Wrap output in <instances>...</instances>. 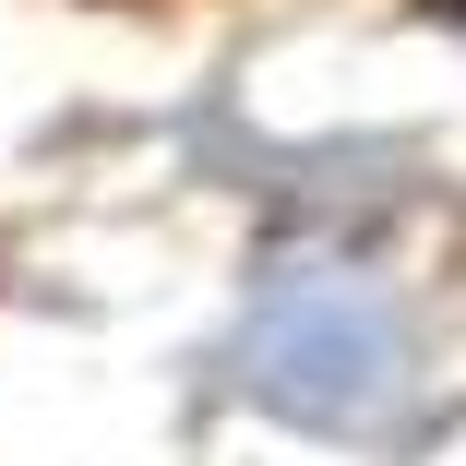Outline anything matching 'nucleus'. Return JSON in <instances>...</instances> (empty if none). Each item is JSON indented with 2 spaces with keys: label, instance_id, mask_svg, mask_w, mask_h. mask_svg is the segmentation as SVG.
Wrapping results in <instances>:
<instances>
[{
  "label": "nucleus",
  "instance_id": "1",
  "mask_svg": "<svg viewBox=\"0 0 466 466\" xmlns=\"http://www.w3.org/2000/svg\"><path fill=\"white\" fill-rule=\"evenodd\" d=\"M239 370L299 407V419H335V431H370L407 407V335L383 311V288H359V275H288L251 335H239Z\"/></svg>",
  "mask_w": 466,
  "mask_h": 466
}]
</instances>
